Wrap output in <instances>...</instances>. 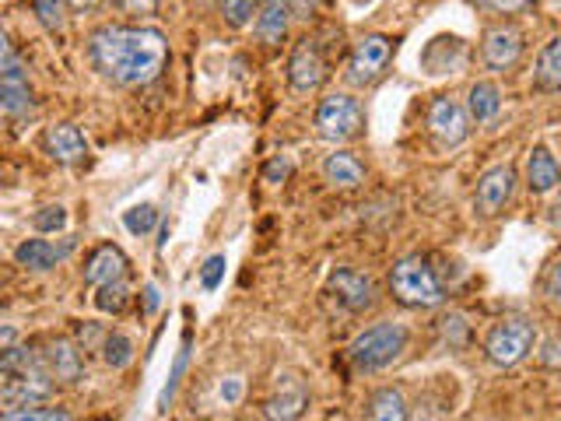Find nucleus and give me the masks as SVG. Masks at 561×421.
Wrapping results in <instances>:
<instances>
[{
	"label": "nucleus",
	"mask_w": 561,
	"mask_h": 421,
	"mask_svg": "<svg viewBox=\"0 0 561 421\" xmlns=\"http://www.w3.org/2000/svg\"><path fill=\"white\" fill-rule=\"evenodd\" d=\"M225 268H228L225 253H215V257L204 260V268H201V285H204V292H215L221 285V281H225Z\"/></svg>",
	"instance_id": "nucleus-32"
},
{
	"label": "nucleus",
	"mask_w": 561,
	"mask_h": 421,
	"mask_svg": "<svg viewBox=\"0 0 561 421\" xmlns=\"http://www.w3.org/2000/svg\"><path fill=\"white\" fill-rule=\"evenodd\" d=\"M438 323H443V333H446V341L453 348H460L467 341V320H463L460 312H449L446 320H438Z\"/></svg>",
	"instance_id": "nucleus-34"
},
{
	"label": "nucleus",
	"mask_w": 561,
	"mask_h": 421,
	"mask_svg": "<svg viewBox=\"0 0 561 421\" xmlns=\"http://www.w3.org/2000/svg\"><path fill=\"white\" fill-rule=\"evenodd\" d=\"M221 397H225L228 403H236V400L242 397V383H239V379H228V383L221 386Z\"/></svg>",
	"instance_id": "nucleus-41"
},
{
	"label": "nucleus",
	"mask_w": 561,
	"mask_h": 421,
	"mask_svg": "<svg viewBox=\"0 0 561 421\" xmlns=\"http://www.w3.org/2000/svg\"><path fill=\"white\" fill-rule=\"evenodd\" d=\"M540 292H543V298H548L551 306L561 309V260H554L551 268H548V274H543Z\"/></svg>",
	"instance_id": "nucleus-33"
},
{
	"label": "nucleus",
	"mask_w": 561,
	"mask_h": 421,
	"mask_svg": "<svg viewBox=\"0 0 561 421\" xmlns=\"http://www.w3.org/2000/svg\"><path fill=\"white\" fill-rule=\"evenodd\" d=\"M288 22H291V4H288V0H267V4H263L260 14H256V35L267 46H274V43L285 39Z\"/></svg>",
	"instance_id": "nucleus-21"
},
{
	"label": "nucleus",
	"mask_w": 561,
	"mask_h": 421,
	"mask_svg": "<svg viewBox=\"0 0 561 421\" xmlns=\"http://www.w3.org/2000/svg\"><path fill=\"white\" fill-rule=\"evenodd\" d=\"M327 81V57L316 39H298L288 57V84L291 92L309 95Z\"/></svg>",
	"instance_id": "nucleus-10"
},
{
	"label": "nucleus",
	"mask_w": 561,
	"mask_h": 421,
	"mask_svg": "<svg viewBox=\"0 0 561 421\" xmlns=\"http://www.w3.org/2000/svg\"><path fill=\"white\" fill-rule=\"evenodd\" d=\"M64 4H67V0H32L35 18H39L43 29H49V32L64 29Z\"/></svg>",
	"instance_id": "nucleus-30"
},
{
	"label": "nucleus",
	"mask_w": 561,
	"mask_h": 421,
	"mask_svg": "<svg viewBox=\"0 0 561 421\" xmlns=\"http://www.w3.org/2000/svg\"><path fill=\"white\" fill-rule=\"evenodd\" d=\"M288 172H291V162H288V158H274V162L267 166V180H271V183H280Z\"/></svg>",
	"instance_id": "nucleus-39"
},
{
	"label": "nucleus",
	"mask_w": 561,
	"mask_h": 421,
	"mask_svg": "<svg viewBox=\"0 0 561 421\" xmlns=\"http://www.w3.org/2000/svg\"><path fill=\"white\" fill-rule=\"evenodd\" d=\"M288 4H291V18H312L320 0H288Z\"/></svg>",
	"instance_id": "nucleus-40"
},
{
	"label": "nucleus",
	"mask_w": 561,
	"mask_h": 421,
	"mask_svg": "<svg viewBox=\"0 0 561 421\" xmlns=\"http://www.w3.org/2000/svg\"><path fill=\"white\" fill-rule=\"evenodd\" d=\"M43 148L53 162H60V166H81L88 158V140L75 123H53L43 134Z\"/></svg>",
	"instance_id": "nucleus-16"
},
{
	"label": "nucleus",
	"mask_w": 561,
	"mask_h": 421,
	"mask_svg": "<svg viewBox=\"0 0 561 421\" xmlns=\"http://www.w3.org/2000/svg\"><path fill=\"white\" fill-rule=\"evenodd\" d=\"M537 344V330L530 320H523V316H513V320H502L488 330V338H484V355L491 365H499V368H513L519 365L526 355L534 351Z\"/></svg>",
	"instance_id": "nucleus-6"
},
{
	"label": "nucleus",
	"mask_w": 561,
	"mask_h": 421,
	"mask_svg": "<svg viewBox=\"0 0 561 421\" xmlns=\"http://www.w3.org/2000/svg\"><path fill=\"white\" fill-rule=\"evenodd\" d=\"M123 277H127V257H123V250L113 242L99 246L84 263V285H92V288L113 285V281H123Z\"/></svg>",
	"instance_id": "nucleus-18"
},
{
	"label": "nucleus",
	"mask_w": 561,
	"mask_h": 421,
	"mask_svg": "<svg viewBox=\"0 0 561 421\" xmlns=\"http://www.w3.org/2000/svg\"><path fill=\"white\" fill-rule=\"evenodd\" d=\"M183 368H186V344H183L180 355H175V365H172V379H169V386L162 390V400H158V403H162V411L169 408V400H172V394H175V383L183 379Z\"/></svg>",
	"instance_id": "nucleus-36"
},
{
	"label": "nucleus",
	"mask_w": 561,
	"mask_h": 421,
	"mask_svg": "<svg viewBox=\"0 0 561 421\" xmlns=\"http://www.w3.org/2000/svg\"><path fill=\"white\" fill-rule=\"evenodd\" d=\"M561 183V166L548 148H534L526 158V186L534 193H551Z\"/></svg>",
	"instance_id": "nucleus-19"
},
{
	"label": "nucleus",
	"mask_w": 561,
	"mask_h": 421,
	"mask_svg": "<svg viewBox=\"0 0 561 421\" xmlns=\"http://www.w3.org/2000/svg\"><path fill=\"white\" fill-rule=\"evenodd\" d=\"M70 8H95V4H102V0H67Z\"/></svg>",
	"instance_id": "nucleus-43"
},
{
	"label": "nucleus",
	"mask_w": 561,
	"mask_h": 421,
	"mask_svg": "<svg viewBox=\"0 0 561 421\" xmlns=\"http://www.w3.org/2000/svg\"><path fill=\"white\" fill-rule=\"evenodd\" d=\"M428 130L438 137V145L456 148V145H463L470 134V113L456 99L438 95L428 105Z\"/></svg>",
	"instance_id": "nucleus-12"
},
{
	"label": "nucleus",
	"mask_w": 561,
	"mask_h": 421,
	"mask_svg": "<svg viewBox=\"0 0 561 421\" xmlns=\"http://www.w3.org/2000/svg\"><path fill=\"white\" fill-rule=\"evenodd\" d=\"M123 225H127L130 236H148L158 225V210L151 204H137L130 210H123Z\"/></svg>",
	"instance_id": "nucleus-28"
},
{
	"label": "nucleus",
	"mask_w": 561,
	"mask_h": 421,
	"mask_svg": "<svg viewBox=\"0 0 561 421\" xmlns=\"http://www.w3.org/2000/svg\"><path fill=\"white\" fill-rule=\"evenodd\" d=\"M116 4L130 14H151L158 8V0H116Z\"/></svg>",
	"instance_id": "nucleus-38"
},
{
	"label": "nucleus",
	"mask_w": 561,
	"mask_h": 421,
	"mask_svg": "<svg viewBox=\"0 0 561 421\" xmlns=\"http://www.w3.org/2000/svg\"><path fill=\"white\" fill-rule=\"evenodd\" d=\"M513 190H516V172L508 166H495L488 169L481 180H478V193H473V204L484 218H495L499 210L513 201Z\"/></svg>",
	"instance_id": "nucleus-13"
},
{
	"label": "nucleus",
	"mask_w": 561,
	"mask_h": 421,
	"mask_svg": "<svg viewBox=\"0 0 561 421\" xmlns=\"http://www.w3.org/2000/svg\"><path fill=\"white\" fill-rule=\"evenodd\" d=\"M323 175H327L330 186L355 190V186L365 183V166L351 151H333V155H327V162H323Z\"/></svg>",
	"instance_id": "nucleus-20"
},
{
	"label": "nucleus",
	"mask_w": 561,
	"mask_h": 421,
	"mask_svg": "<svg viewBox=\"0 0 561 421\" xmlns=\"http://www.w3.org/2000/svg\"><path fill=\"white\" fill-rule=\"evenodd\" d=\"M478 8L491 11V14H516V11H526L534 4V0H473Z\"/></svg>",
	"instance_id": "nucleus-35"
},
{
	"label": "nucleus",
	"mask_w": 561,
	"mask_h": 421,
	"mask_svg": "<svg viewBox=\"0 0 561 421\" xmlns=\"http://www.w3.org/2000/svg\"><path fill=\"white\" fill-rule=\"evenodd\" d=\"M365 421H408V403H403V394L393 390V386L376 390L373 397H368Z\"/></svg>",
	"instance_id": "nucleus-23"
},
{
	"label": "nucleus",
	"mask_w": 561,
	"mask_h": 421,
	"mask_svg": "<svg viewBox=\"0 0 561 421\" xmlns=\"http://www.w3.org/2000/svg\"><path fill=\"white\" fill-rule=\"evenodd\" d=\"M88 60L105 81L140 88L165 70L169 39L151 25H102L88 39Z\"/></svg>",
	"instance_id": "nucleus-1"
},
{
	"label": "nucleus",
	"mask_w": 561,
	"mask_h": 421,
	"mask_svg": "<svg viewBox=\"0 0 561 421\" xmlns=\"http://www.w3.org/2000/svg\"><path fill=\"white\" fill-rule=\"evenodd\" d=\"M330 295L337 298V306L347 309V312H365L376 306V281L368 277L365 271H355V268H337L327 281Z\"/></svg>",
	"instance_id": "nucleus-11"
},
{
	"label": "nucleus",
	"mask_w": 561,
	"mask_h": 421,
	"mask_svg": "<svg viewBox=\"0 0 561 421\" xmlns=\"http://www.w3.org/2000/svg\"><path fill=\"white\" fill-rule=\"evenodd\" d=\"M39 359L46 365V373L57 379V383H78L84 373V362H81V351L75 341L67 338H49L39 351Z\"/></svg>",
	"instance_id": "nucleus-17"
},
{
	"label": "nucleus",
	"mask_w": 561,
	"mask_h": 421,
	"mask_svg": "<svg viewBox=\"0 0 561 421\" xmlns=\"http://www.w3.org/2000/svg\"><path fill=\"white\" fill-rule=\"evenodd\" d=\"M417 421H438V418H417Z\"/></svg>",
	"instance_id": "nucleus-44"
},
{
	"label": "nucleus",
	"mask_w": 561,
	"mask_h": 421,
	"mask_svg": "<svg viewBox=\"0 0 561 421\" xmlns=\"http://www.w3.org/2000/svg\"><path fill=\"white\" fill-rule=\"evenodd\" d=\"M130 303V285H127V277L123 281H113V285H102L99 295H95V306L102 312H123V306Z\"/></svg>",
	"instance_id": "nucleus-27"
},
{
	"label": "nucleus",
	"mask_w": 561,
	"mask_h": 421,
	"mask_svg": "<svg viewBox=\"0 0 561 421\" xmlns=\"http://www.w3.org/2000/svg\"><path fill=\"white\" fill-rule=\"evenodd\" d=\"M145 295H148V309L154 312V309H158V288H154V285H148V288H145Z\"/></svg>",
	"instance_id": "nucleus-42"
},
{
	"label": "nucleus",
	"mask_w": 561,
	"mask_h": 421,
	"mask_svg": "<svg viewBox=\"0 0 561 421\" xmlns=\"http://www.w3.org/2000/svg\"><path fill=\"white\" fill-rule=\"evenodd\" d=\"M543 365H551V368H561V333L558 338H551L548 344H543Z\"/></svg>",
	"instance_id": "nucleus-37"
},
{
	"label": "nucleus",
	"mask_w": 561,
	"mask_h": 421,
	"mask_svg": "<svg viewBox=\"0 0 561 421\" xmlns=\"http://www.w3.org/2000/svg\"><path fill=\"white\" fill-rule=\"evenodd\" d=\"M481 53H484V64L491 70H508L516 67L519 57H523V32L516 25H491L484 32V43H481Z\"/></svg>",
	"instance_id": "nucleus-14"
},
{
	"label": "nucleus",
	"mask_w": 561,
	"mask_h": 421,
	"mask_svg": "<svg viewBox=\"0 0 561 421\" xmlns=\"http://www.w3.org/2000/svg\"><path fill=\"white\" fill-rule=\"evenodd\" d=\"M263 4H267V0H221V14L232 29H242L253 22V14H260Z\"/></svg>",
	"instance_id": "nucleus-25"
},
{
	"label": "nucleus",
	"mask_w": 561,
	"mask_h": 421,
	"mask_svg": "<svg viewBox=\"0 0 561 421\" xmlns=\"http://www.w3.org/2000/svg\"><path fill=\"white\" fill-rule=\"evenodd\" d=\"M502 110V92H499V84H491V81H478V84H470V95H467V113L473 123H488V120H495Z\"/></svg>",
	"instance_id": "nucleus-22"
},
{
	"label": "nucleus",
	"mask_w": 561,
	"mask_h": 421,
	"mask_svg": "<svg viewBox=\"0 0 561 421\" xmlns=\"http://www.w3.org/2000/svg\"><path fill=\"white\" fill-rule=\"evenodd\" d=\"M403 348H408V330L393 320H382V323L365 327L358 338L351 341L347 359L358 373H379V368L393 365L403 355Z\"/></svg>",
	"instance_id": "nucleus-4"
},
{
	"label": "nucleus",
	"mask_w": 561,
	"mask_h": 421,
	"mask_svg": "<svg viewBox=\"0 0 561 421\" xmlns=\"http://www.w3.org/2000/svg\"><path fill=\"white\" fill-rule=\"evenodd\" d=\"M102 351H105V355H102L105 365H113V368H127L134 362V344H130L127 333H110L105 344H102Z\"/></svg>",
	"instance_id": "nucleus-26"
},
{
	"label": "nucleus",
	"mask_w": 561,
	"mask_h": 421,
	"mask_svg": "<svg viewBox=\"0 0 561 421\" xmlns=\"http://www.w3.org/2000/svg\"><path fill=\"white\" fill-rule=\"evenodd\" d=\"M0 105L8 116H28L32 113V88H28V70L18 57L11 39H0Z\"/></svg>",
	"instance_id": "nucleus-7"
},
{
	"label": "nucleus",
	"mask_w": 561,
	"mask_h": 421,
	"mask_svg": "<svg viewBox=\"0 0 561 421\" xmlns=\"http://www.w3.org/2000/svg\"><path fill=\"white\" fill-rule=\"evenodd\" d=\"M312 123H316V134H320L323 140H330V145H347V140L365 134V110L355 95L333 92L316 105Z\"/></svg>",
	"instance_id": "nucleus-5"
},
{
	"label": "nucleus",
	"mask_w": 561,
	"mask_h": 421,
	"mask_svg": "<svg viewBox=\"0 0 561 421\" xmlns=\"http://www.w3.org/2000/svg\"><path fill=\"white\" fill-rule=\"evenodd\" d=\"M49 394L53 376L46 373L39 351L4 348V359H0V400H4V411L32 408V403L49 400Z\"/></svg>",
	"instance_id": "nucleus-2"
},
{
	"label": "nucleus",
	"mask_w": 561,
	"mask_h": 421,
	"mask_svg": "<svg viewBox=\"0 0 561 421\" xmlns=\"http://www.w3.org/2000/svg\"><path fill=\"white\" fill-rule=\"evenodd\" d=\"M390 57H393V43L386 39V35H365L347 57V70H344L347 84H355V88L376 84L382 78L386 64H390Z\"/></svg>",
	"instance_id": "nucleus-8"
},
{
	"label": "nucleus",
	"mask_w": 561,
	"mask_h": 421,
	"mask_svg": "<svg viewBox=\"0 0 561 421\" xmlns=\"http://www.w3.org/2000/svg\"><path fill=\"white\" fill-rule=\"evenodd\" d=\"M32 225L39 228V232H60V228L67 225V210H64V204H46L43 210H35Z\"/></svg>",
	"instance_id": "nucleus-31"
},
{
	"label": "nucleus",
	"mask_w": 561,
	"mask_h": 421,
	"mask_svg": "<svg viewBox=\"0 0 561 421\" xmlns=\"http://www.w3.org/2000/svg\"><path fill=\"white\" fill-rule=\"evenodd\" d=\"M309 408V386L298 373H280L271 397L263 400V418L267 421H298Z\"/></svg>",
	"instance_id": "nucleus-9"
},
{
	"label": "nucleus",
	"mask_w": 561,
	"mask_h": 421,
	"mask_svg": "<svg viewBox=\"0 0 561 421\" xmlns=\"http://www.w3.org/2000/svg\"><path fill=\"white\" fill-rule=\"evenodd\" d=\"M0 421H75L70 418V411H64V408H11V411H4V418Z\"/></svg>",
	"instance_id": "nucleus-29"
},
{
	"label": "nucleus",
	"mask_w": 561,
	"mask_h": 421,
	"mask_svg": "<svg viewBox=\"0 0 561 421\" xmlns=\"http://www.w3.org/2000/svg\"><path fill=\"white\" fill-rule=\"evenodd\" d=\"M70 253H75V239H64V242H53V239H25L14 250V260H18V268L43 274V271L57 268V263H64Z\"/></svg>",
	"instance_id": "nucleus-15"
},
{
	"label": "nucleus",
	"mask_w": 561,
	"mask_h": 421,
	"mask_svg": "<svg viewBox=\"0 0 561 421\" xmlns=\"http://www.w3.org/2000/svg\"><path fill=\"white\" fill-rule=\"evenodd\" d=\"M537 88H548V92H561V32L554 35V39L540 49L537 57Z\"/></svg>",
	"instance_id": "nucleus-24"
},
{
	"label": "nucleus",
	"mask_w": 561,
	"mask_h": 421,
	"mask_svg": "<svg viewBox=\"0 0 561 421\" xmlns=\"http://www.w3.org/2000/svg\"><path fill=\"white\" fill-rule=\"evenodd\" d=\"M390 292L400 306H408V309H435V306H443V285H438V277L435 271L428 268V260L425 257H400L393 263V271H390Z\"/></svg>",
	"instance_id": "nucleus-3"
}]
</instances>
